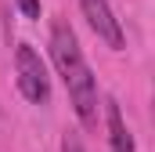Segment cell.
Returning a JSON list of instances; mask_svg holds the SVG:
<instances>
[{
  "mask_svg": "<svg viewBox=\"0 0 155 152\" xmlns=\"http://www.w3.org/2000/svg\"><path fill=\"white\" fill-rule=\"evenodd\" d=\"M61 152H87V149H83V141H79V134H72V130H69V134L61 138Z\"/></svg>",
  "mask_w": 155,
  "mask_h": 152,
  "instance_id": "5b68a950",
  "label": "cell"
},
{
  "mask_svg": "<svg viewBox=\"0 0 155 152\" xmlns=\"http://www.w3.org/2000/svg\"><path fill=\"white\" fill-rule=\"evenodd\" d=\"M15 4L22 7L25 18H40V0H15Z\"/></svg>",
  "mask_w": 155,
  "mask_h": 152,
  "instance_id": "8992f818",
  "label": "cell"
},
{
  "mask_svg": "<svg viewBox=\"0 0 155 152\" xmlns=\"http://www.w3.org/2000/svg\"><path fill=\"white\" fill-rule=\"evenodd\" d=\"M15 69H18V91L25 102L33 105H43L51 98V80H47V69L40 62V54L29 47V43H18L15 51Z\"/></svg>",
  "mask_w": 155,
  "mask_h": 152,
  "instance_id": "7a4b0ae2",
  "label": "cell"
},
{
  "mask_svg": "<svg viewBox=\"0 0 155 152\" xmlns=\"http://www.w3.org/2000/svg\"><path fill=\"white\" fill-rule=\"evenodd\" d=\"M51 58H54L61 80H65V87H69V98H72L79 123L94 127L97 123V83L90 76V65L83 62L76 33L65 22H54V29H51Z\"/></svg>",
  "mask_w": 155,
  "mask_h": 152,
  "instance_id": "6da1fadb",
  "label": "cell"
},
{
  "mask_svg": "<svg viewBox=\"0 0 155 152\" xmlns=\"http://www.w3.org/2000/svg\"><path fill=\"white\" fill-rule=\"evenodd\" d=\"M79 7H83V15H87L90 29L105 40L112 51H123V29H119V18L112 15L108 0H79Z\"/></svg>",
  "mask_w": 155,
  "mask_h": 152,
  "instance_id": "3957f363",
  "label": "cell"
},
{
  "mask_svg": "<svg viewBox=\"0 0 155 152\" xmlns=\"http://www.w3.org/2000/svg\"><path fill=\"white\" fill-rule=\"evenodd\" d=\"M105 105H108V138H112V152H134V138H130V130H126V123H123L119 105L112 102V98H108Z\"/></svg>",
  "mask_w": 155,
  "mask_h": 152,
  "instance_id": "277c9868",
  "label": "cell"
}]
</instances>
